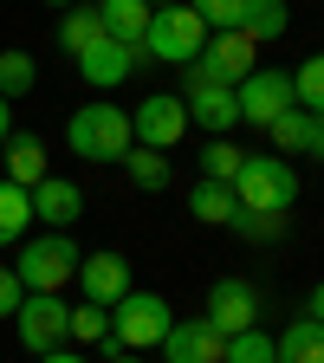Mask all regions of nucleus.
Wrapping results in <instances>:
<instances>
[{"mask_svg":"<svg viewBox=\"0 0 324 363\" xmlns=\"http://www.w3.org/2000/svg\"><path fill=\"white\" fill-rule=\"evenodd\" d=\"M65 150L84 156V162H123V156L136 150L130 111H123V104H78L72 123H65Z\"/></svg>","mask_w":324,"mask_h":363,"instance_id":"obj_1","label":"nucleus"},{"mask_svg":"<svg viewBox=\"0 0 324 363\" xmlns=\"http://www.w3.org/2000/svg\"><path fill=\"white\" fill-rule=\"evenodd\" d=\"M234 201L247 214H292L298 208V169L286 156H247L234 175Z\"/></svg>","mask_w":324,"mask_h":363,"instance_id":"obj_2","label":"nucleus"},{"mask_svg":"<svg viewBox=\"0 0 324 363\" xmlns=\"http://www.w3.org/2000/svg\"><path fill=\"white\" fill-rule=\"evenodd\" d=\"M169 325H175V311H169L162 292H123L111 305V337H104V350L111 357L117 350H156L169 337Z\"/></svg>","mask_w":324,"mask_h":363,"instance_id":"obj_3","label":"nucleus"},{"mask_svg":"<svg viewBox=\"0 0 324 363\" xmlns=\"http://www.w3.org/2000/svg\"><path fill=\"white\" fill-rule=\"evenodd\" d=\"M201 45H208V26H201V13L189 7V0L150 13V33H143V52L150 59H162V65H195Z\"/></svg>","mask_w":324,"mask_h":363,"instance_id":"obj_4","label":"nucleus"},{"mask_svg":"<svg viewBox=\"0 0 324 363\" xmlns=\"http://www.w3.org/2000/svg\"><path fill=\"white\" fill-rule=\"evenodd\" d=\"M78 247H72V234H39V240H20V259H13V279L26 286V292H59V286H72L78 279Z\"/></svg>","mask_w":324,"mask_h":363,"instance_id":"obj_5","label":"nucleus"},{"mask_svg":"<svg viewBox=\"0 0 324 363\" xmlns=\"http://www.w3.org/2000/svg\"><path fill=\"white\" fill-rule=\"evenodd\" d=\"M234 104H240V123H272V117H286L292 104H298V91H292V72H279V65H253L240 84H234Z\"/></svg>","mask_w":324,"mask_h":363,"instance_id":"obj_6","label":"nucleus"},{"mask_svg":"<svg viewBox=\"0 0 324 363\" xmlns=\"http://www.w3.org/2000/svg\"><path fill=\"white\" fill-rule=\"evenodd\" d=\"M13 331H20V344L33 357H45V350H59L72 337V305L59 292H26L20 311H13Z\"/></svg>","mask_w":324,"mask_h":363,"instance_id":"obj_7","label":"nucleus"},{"mask_svg":"<svg viewBox=\"0 0 324 363\" xmlns=\"http://www.w3.org/2000/svg\"><path fill=\"white\" fill-rule=\"evenodd\" d=\"M253 52H259V45H253L247 33H208L201 59L181 65V78H195V84H240V78L253 72Z\"/></svg>","mask_w":324,"mask_h":363,"instance_id":"obj_8","label":"nucleus"},{"mask_svg":"<svg viewBox=\"0 0 324 363\" xmlns=\"http://www.w3.org/2000/svg\"><path fill=\"white\" fill-rule=\"evenodd\" d=\"M130 130H136V143L143 150H175L181 136H189V111H181V91H150L143 104L130 111Z\"/></svg>","mask_w":324,"mask_h":363,"instance_id":"obj_9","label":"nucleus"},{"mask_svg":"<svg viewBox=\"0 0 324 363\" xmlns=\"http://www.w3.org/2000/svg\"><path fill=\"white\" fill-rule=\"evenodd\" d=\"M208 325L220 331V337H240V331H253L259 325V286H247V279H214V292H208Z\"/></svg>","mask_w":324,"mask_h":363,"instance_id":"obj_10","label":"nucleus"},{"mask_svg":"<svg viewBox=\"0 0 324 363\" xmlns=\"http://www.w3.org/2000/svg\"><path fill=\"white\" fill-rule=\"evenodd\" d=\"M181 111H189V123L208 130V136H227V130L240 123L234 84H195V78H181Z\"/></svg>","mask_w":324,"mask_h":363,"instance_id":"obj_11","label":"nucleus"},{"mask_svg":"<svg viewBox=\"0 0 324 363\" xmlns=\"http://www.w3.org/2000/svg\"><path fill=\"white\" fill-rule=\"evenodd\" d=\"M78 292H84V305L111 311L123 292H136V286H130V259H123V253H84V259H78Z\"/></svg>","mask_w":324,"mask_h":363,"instance_id":"obj_12","label":"nucleus"},{"mask_svg":"<svg viewBox=\"0 0 324 363\" xmlns=\"http://www.w3.org/2000/svg\"><path fill=\"white\" fill-rule=\"evenodd\" d=\"M72 65H78V78L91 91H117V84H130L136 65H143V52H130V45H117V39H98V45H84Z\"/></svg>","mask_w":324,"mask_h":363,"instance_id":"obj_13","label":"nucleus"},{"mask_svg":"<svg viewBox=\"0 0 324 363\" xmlns=\"http://www.w3.org/2000/svg\"><path fill=\"white\" fill-rule=\"evenodd\" d=\"M169 363H220L227 357V337L208 325V318H175V325H169V337L156 344Z\"/></svg>","mask_w":324,"mask_h":363,"instance_id":"obj_14","label":"nucleus"},{"mask_svg":"<svg viewBox=\"0 0 324 363\" xmlns=\"http://www.w3.org/2000/svg\"><path fill=\"white\" fill-rule=\"evenodd\" d=\"M33 220H45V234H65V227L84 214V189L78 182H65V175H45V182H33Z\"/></svg>","mask_w":324,"mask_h":363,"instance_id":"obj_15","label":"nucleus"},{"mask_svg":"<svg viewBox=\"0 0 324 363\" xmlns=\"http://www.w3.org/2000/svg\"><path fill=\"white\" fill-rule=\"evenodd\" d=\"M104 39H117V45H130V52H143V33H150V0H104Z\"/></svg>","mask_w":324,"mask_h":363,"instance_id":"obj_16","label":"nucleus"},{"mask_svg":"<svg viewBox=\"0 0 324 363\" xmlns=\"http://www.w3.org/2000/svg\"><path fill=\"white\" fill-rule=\"evenodd\" d=\"M318 123L324 117H311V111H286V117H272L266 123V136H272V156H311V143H318Z\"/></svg>","mask_w":324,"mask_h":363,"instance_id":"obj_17","label":"nucleus"},{"mask_svg":"<svg viewBox=\"0 0 324 363\" xmlns=\"http://www.w3.org/2000/svg\"><path fill=\"white\" fill-rule=\"evenodd\" d=\"M272 350H279V363H324V325L318 318H292V325L272 337Z\"/></svg>","mask_w":324,"mask_h":363,"instance_id":"obj_18","label":"nucleus"},{"mask_svg":"<svg viewBox=\"0 0 324 363\" xmlns=\"http://www.w3.org/2000/svg\"><path fill=\"white\" fill-rule=\"evenodd\" d=\"M98 39H104V13L91 7V0H78V7H65V13H59V45H65L72 59L84 52V45H98Z\"/></svg>","mask_w":324,"mask_h":363,"instance_id":"obj_19","label":"nucleus"},{"mask_svg":"<svg viewBox=\"0 0 324 363\" xmlns=\"http://www.w3.org/2000/svg\"><path fill=\"white\" fill-rule=\"evenodd\" d=\"M26 234H33V195L0 175V247H20Z\"/></svg>","mask_w":324,"mask_h":363,"instance_id":"obj_20","label":"nucleus"},{"mask_svg":"<svg viewBox=\"0 0 324 363\" xmlns=\"http://www.w3.org/2000/svg\"><path fill=\"white\" fill-rule=\"evenodd\" d=\"M7 182L13 189H33V182H45V143L39 136H7Z\"/></svg>","mask_w":324,"mask_h":363,"instance_id":"obj_21","label":"nucleus"},{"mask_svg":"<svg viewBox=\"0 0 324 363\" xmlns=\"http://www.w3.org/2000/svg\"><path fill=\"white\" fill-rule=\"evenodd\" d=\"M123 175H130V182H136L143 195H162L169 182H175V162H169L162 150H143V143H136V150L123 156Z\"/></svg>","mask_w":324,"mask_h":363,"instance_id":"obj_22","label":"nucleus"},{"mask_svg":"<svg viewBox=\"0 0 324 363\" xmlns=\"http://www.w3.org/2000/svg\"><path fill=\"white\" fill-rule=\"evenodd\" d=\"M234 189H227V182H195V189H189V214L201 220V227H227V220H234Z\"/></svg>","mask_w":324,"mask_h":363,"instance_id":"obj_23","label":"nucleus"},{"mask_svg":"<svg viewBox=\"0 0 324 363\" xmlns=\"http://www.w3.org/2000/svg\"><path fill=\"white\" fill-rule=\"evenodd\" d=\"M292 26V13H286V0H247V13H240V33L253 39V45H266V39H279Z\"/></svg>","mask_w":324,"mask_h":363,"instance_id":"obj_24","label":"nucleus"},{"mask_svg":"<svg viewBox=\"0 0 324 363\" xmlns=\"http://www.w3.org/2000/svg\"><path fill=\"white\" fill-rule=\"evenodd\" d=\"M240 162H247V150H234L227 136H208V143H201V182H227V189H234Z\"/></svg>","mask_w":324,"mask_h":363,"instance_id":"obj_25","label":"nucleus"},{"mask_svg":"<svg viewBox=\"0 0 324 363\" xmlns=\"http://www.w3.org/2000/svg\"><path fill=\"white\" fill-rule=\"evenodd\" d=\"M39 84V59L33 52H0V98H26V91Z\"/></svg>","mask_w":324,"mask_h":363,"instance_id":"obj_26","label":"nucleus"},{"mask_svg":"<svg viewBox=\"0 0 324 363\" xmlns=\"http://www.w3.org/2000/svg\"><path fill=\"white\" fill-rule=\"evenodd\" d=\"M292 91H298V111L324 117V52H311V59L292 72Z\"/></svg>","mask_w":324,"mask_h":363,"instance_id":"obj_27","label":"nucleus"},{"mask_svg":"<svg viewBox=\"0 0 324 363\" xmlns=\"http://www.w3.org/2000/svg\"><path fill=\"white\" fill-rule=\"evenodd\" d=\"M220 363H279V350H272V337L253 325V331H240V337H227V357Z\"/></svg>","mask_w":324,"mask_h":363,"instance_id":"obj_28","label":"nucleus"},{"mask_svg":"<svg viewBox=\"0 0 324 363\" xmlns=\"http://www.w3.org/2000/svg\"><path fill=\"white\" fill-rule=\"evenodd\" d=\"M227 227H234L240 240H279V234H286V214H247V208H234V220H227Z\"/></svg>","mask_w":324,"mask_h":363,"instance_id":"obj_29","label":"nucleus"},{"mask_svg":"<svg viewBox=\"0 0 324 363\" xmlns=\"http://www.w3.org/2000/svg\"><path fill=\"white\" fill-rule=\"evenodd\" d=\"M195 13L208 33H240V13H247V0H195Z\"/></svg>","mask_w":324,"mask_h":363,"instance_id":"obj_30","label":"nucleus"},{"mask_svg":"<svg viewBox=\"0 0 324 363\" xmlns=\"http://www.w3.org/2000/svg\"><path fill=\"white\" fill-rule=\"evenodd\" d=\"M72 337H78V344H104V337H111V311L78 305V311H72Z\"/></svg>","mask_w":324,"mask_h":363,"instance_id":"obj_31","label":"nucleus"},{"mask_svg":"<svg viewBox=\"0 0 324 363\" xmlns=\"http://www.w3.org/2000/svg\"><path fill=\"white\" fill-rule=\"evenodd\" d=\"M20 298H26V286L13 279V266H0V318H13V311H20Z\"/></svg>","mask_w":324,"mask_h":363,"instance_id":"obj_32","label":"nucleus"},{"mask_svg":"<svg viewBox=\"0 0 324 363\" xmlns=\"http://www.w3.org/2000/svg\"><path fill=\"white\" fill-rule=\"evenodd\" d=\"M305 318H318V325H324V279L311 286V298H305Z\"/></svg>","mask_w":324,"mask_h":363,"instance_id":"obj_33","label":"nucleus"},{"mask_svg":"<svg viewBox=\"0 0 324 363\" xmlns=\"http://www.w3.org/2000/svg\"><path fill=\"white\" fill-rule=\"evenodd\" d=\"M39 363H91V357H78V350H65V344H59V350H45Z\"/></svg>","mask_w":324,"mask_h":363,"instance_id":"obj_34","label":"nucleus"},{"mask_svg":"<svg viewBox=\"0 0 324 363\" xmlns=\"http://www.w3.org/2000/svg\"><path fill=\"white\" fill-rule=\"evenodd\" d=\"M7 136H13V104L0 98V150H7Z\"/></svg>","mask_w":324,"mask_h":363,"instance_id":"obj_35","label":"nucleus"},{"mask_svg":"<svg viewBox=\"0 0 324 363\" xmlns=\"http://www.w3.org/2000/svg\"><path fill=\"white\" fill-rule=\"evenodd\" d=\"M311 156H318V162H324V123H318V143H311Z\"/></svg>","mask_w":324,"mask_h":363,"instance_id":"obj_36","label":"nucleus"},{"mask_svg":"<svg viewBox=\"0 0 324 363\" xmlns=\"http://www.w3.org/2000/svg\"><path fill=\"white\" fill-rule=\"evenodd\" d=\"M111 363H143V357H136V350H117V357H111Z\"/></svg>","mask_w":324,"mask_h":363,"instance_id":"obj_37","label":"nucleus"},{"mask_svg":"<svg viewBox=\"0 0 324 363\" xmlns=\"http://www.w3.org/2000/svg\"><path fill=\"white\" fill-rule=\"evenodd\" d=\"M45 7H59V13H65V7H78V0H45Z\"/></svg>","mask_w":324,"mask_h":363,"instance_id":"obj_38","label":"nucleus"},{"mask_svg":"<svg viewBox=\"0 0 324 363\" xmlns=\"http://www.w3.org/2000/svg\"><path fill=\"white\" fill-rule=\"evenodd\" d=\"M150 7H175V0H150Z\"/></svg>","mask_w":324,"mask_h":363,"instance_id":"obj_39","label":"nucleus"},{"mask_svg":"<svg viewBox=\"0 0 324 363\" xmlns=\"http://www.w3.org/2000/svg\"><path fill=\"white\" fill-rule=\"evenodd\" d=\"M98 7H104V0H98Z\"/></svg>","mask_w":324,"mask_h":363,"instance_id":"obj_40","label":"nucleus"}]
</instances>
